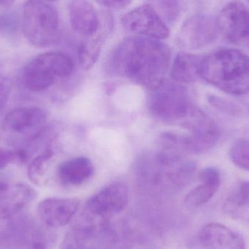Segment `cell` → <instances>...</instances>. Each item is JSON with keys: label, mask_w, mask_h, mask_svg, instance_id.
<instances>
[{"label": "cell", "mask_w": 249, "mask_h": 249, "mask_svg": "<svg viewBox=\"0 0 249 249\" xmlns=\"http://www.w3.org/2000/svg\"><path fill=\"white\" fill-rule=\"evenodd\" d=\"M171 61V51L166 44L133 36L124 39L114 49L107 66L111 74L152 89L164 81Z\"/></svg>", "instance_id": "6da1fadb"}, {"label": "cell", "mask_w": 249, "mask_h": 249, "mask_svg": "<svg viewBox=\"0 0 249 249\" xmlns=\"http://www.w3.org/2000/svg\"><path fill=\"white\" fill-rule=\"evenodd\" d=\"M199 76L231 95L249 91V57L235 48L217 50L202 58Z\"/></svg>", "instance_id": "7a4b0ae2"}, {"label": "cell", "mask_w": 249, "mask_h": 249, "mask_svg": "<svg viewBox=\"0 0 249 249\" xmlns=\"http://www.w3.org/2000/svg\"><path fill=\"white\" fill-rule=\"evenodd\" d=\"M23 31L34 46L45 48L55 45L61 35L56 7L48 1H26L23 9Z\"/></svg>", "instance_id": "3957f363"}, {"label": "cell", "mask_w": 249, "mask_h": 249, "mask_svg": "<svg viewBox=\"0 0 249 249\" xmlns=\"http://www.w3.org/2000/svg\"><path fill=\"white\" fill-rule=\"evenodd\" d=\"M51 229L29 215H17L0 228V249H51Z\"/></svg>", "instance_id": "277c9868"}, {"label": "cell", "mask_w": 249, "mask_h": 249, "mask_svg": "<svg viewBox=\"0 0 249 249\" xmlns=\"http://www.w3.org/2000/svg\"><path fill=\"white\" fill-rule=\"evenodd\" d=\"M192 121L189 123L190 133L178 134L165 133L161 141L165 149L179 153V152L200 154L216 145L219 138V130L216 124L200 111H193Z\"/></svg>", "instance_id": "5b68a950"}, {"label": "cell", "mask_w": 249, "mask_h": 249, "mask_svg": "<svg viewBox=\"0 0 249 249\" xmlns=\"http://www.w3.org/2000/svg\"><path fill=\"white\" fill-rule=\"evenodd\" d=\"M74 64L70 57L61 52L39 54L29 61L23 70V80L28 89L42 92L60 78L72 73Z\"/></svg>", "instance_id": "8992f818"}, {"label": "cell", "mask_w": 249, "mask_h": 249, "mask_svg": "<svg viewBox=\"0 0 249 249\" xmlns=\"http://www.w3.org/2000/svg\"><path fill=\"white\" fill-rule=\"evenodd\" d=\"M148 108L152 116L164 122L181 121L194 111L187 90L179 83L171 81H162L151 89Z\"/></svg>", "instance_id": "52a82bcc"}, {"label": "cell", "mask_w": 249, "mask_h": 249, "mask_svg": "<svg viewBox=\"0 0 249 249\" xmlns=\"http://www.w3.org/2000/svg\"><path fill=\"white\" fill-rule=\"evenodd\" d=\"M129 190L124 182L115 181L93 194L86 204V217L91 222L98 219L102 224L118 214L127 206Z\"/></svg>", "instance_id": "ba28073f"}, {"label": "cell", "mask_w": 249, "mask_h": 249, "mask_svg": "<svg viewBox=\"0 0 249 249\" xmlns=\"http://www.w3.org/2000/svg\"><path fill=\"white\" fill-rule=\"evenodd\" d=\"M121 21L124 29L135 36L160 41L170 35L169 28L150 3L138 6L127 12Z\"/></svg>", "instance_id": "9c48e42d"}, {"label": "cell", "mask_w": 249, "mask_h": 249, "mask_svg": "<svg viewBox=\"0 0 249 249\" xmlns=\"http://www.w3.org/2000/svg\"><path fill=\"white\" fill-rule=\"evenodd\" d=\"M218 32L227 40L249 46V8L241 1L225 6L216 19Z\"/></svg>", "instance_id": "30bf717a"}, {"label": "cell", "mask_w": 249, "mask_h": 249, "mask_svg": "<svg viewBox=\"0 0 249 249\" xmlns=\"http://www.w3.org/2000/svg\"><path fill=\"white\" fill-rule=\"evenodd\" d=\"M218 33L216 19L207 15H196L181 26L178 35V45L186 50L199 49L213 42Z\"/></svg>", "instance_id": "8fae6325"}, {"label": "cell", "mask_w": 249, "mask_h": 249, "mask_svg": "<svg viewBox=\"0 0 249 249\" xmlns=\"http://www.w3.org/2000/svg\"><path fill=\"white\" fill-rule=\"evenodd\" d=\"M36 197V192L28 184L0 181V220H8L20 214Z\"/></svg>", "instance_id": "7c38bea8"}, {"label": "cell", "mask_w": 249, "mask_h": 249, "mask_svg": "<svg viewBox=\"0 0 249 249\" xmlns=\"http://www.w3.org/2000/svg\"><path fill=\"white\" fill-rule=\"evenodd\" d=\"M80 201L77 198L45 199L38 204L36 213L39 221L51 229L70 223L78 210Z\"/></svg>", "instance_id": "4fadbf2b"}, {"label": "cell", "mask_w": 249, "mask_h": 249, "mask_svg": "<svg viewBox=\"0 0 249 249\" xmlns=\"http://www.w3.org/2000/svg\"><path fill=\"white\" fill-rule=\"evenodd\" d=\"M197 239L206 249H246L243 237L222 224L205 225L199 232Z\"/></svg>", "instance_id": "5bb4252c"}, {"label": "cell", "mask_w": 249, "mask_h": 249, "mask_svg": "<svg viewBox=\"0 0 249 249\" xmlns=\"http://www.w3.org/2000/svg\"><path fill=\"white\" fill-rule=\"evenodd\" d=\"M47 115L38 107H23L10 111L4 117V125L18 134L38 133L46 122Z\"/></svg>", "instance_id": "9a60e30c"}, {"label": "cell", "mask_w": 249, "mask_h": 249, "mask_svg": "<svg viewBox=\"0 0 249 249\" xmlns=\"http://www.w3.org/2000/svg\"><path fill=\"white\" fill-rule=\"evenodd\" d=\"M103 227L84 221L69 230L60 249H101Z\"/></svg>", "instance_id": "2e32d148"}, {"label": "cell", "mask_w": 249, "mask_h": 249, "mask_svg": "<svg viewBox=\"0 0 249 249\" xmlns=\"http://www.w3.org/2000/svg\"><path fill=\"white\" fill-rule=\"evenodd\" d=\"M70 23L77 33L93 36L99 27L97 12L92 3L87 1H71L68 6Z\"/></svg>", "instance_id": "e0dca14e"}, {"label": "cell", "mask_w": 249, "mask_h": 249, "mask_svg": "<svg viewBox=\"0 0 249 249\" xmlns=\"http://www.w3.org/2000/svg\"><path fill=\"white\" fill-rule=\"evenodd\" d=\"M201 184L186 196L184 203L190 208H198L207 203L217 192L220 186V173L213 167L205 168L199 174Z\"/></svg>", "instance_id": "ac0fdd59"}, {"label": "cell", "mask_w": 249, "mask_h": 249, "mask_svg": "<svg viewBox=\"0 0 249 249\" xmlns=\"http://www.w3.org/2000/svg\"><path fill=\"white\" fill-rule=\"evenodd\" d=\"M94 170L89 158L79 156L62 162L57 170V176L64 185L77 187L89 181Z\"/></svg>", "instance_id": "d6986e66"}, {"label": "cell", "mask_w": 249, "mask_h": 249, "mask_svg": "<svg viewBox=\"0 0 249 249\" xmlns=\"http://www.w3.org/2000/svg\"><path fill=\"white\" fill-rule=\"evenodd\" d=\"M223 213L233 220L249 222V181L238 183L224 202Z\"/></svg>", "instance_id": "ffe728a7"}, {"label": "cell", "mask_w": 249, "mask_h": 249, "mask_svg": "<svg viewBox=\"0 0 249 249\" xmlns=\"http://www.w3.org/2000/svg\"><path fill=\"white\" fill-rule=\"evenodd\" d=\"M201 57L187 52L177 54L171 65V75L177 83H190L199 76Z\"/></svg>", "instance_id": "44dd1931"}, {"label": "cell", "mask_w": 249, "mask_h": 249, "mask_svg": "<svg viewBox=\"0 0 249 249\" xmlns=\"http://www.w3.org/2000/svg\"><path fill=\"white\" fill-rule=\"evenodd\" d=\"M53 157V152L51 149H45L42 153L35 156L28 167V177L36 185L45 184V175Z\"/></svg>", "instance_id": "7402d4cb"}, {"label": "cell", "mask_w": 249, "mask_h": 249, "mask_svg": "<svg viewBox=\"0 0 249 249\" xmlns=\"http://www.w3.org/2000/svg\"><path fill=\"white\" fill-rule=\"evenodd\" d=\"M102 45L101 38L86 39L80 44L78 48V58L83 69L89 70L94 65L100 54Z\"/></svg>", "instance_id": "603a6c76"}, {"label": "cell", "mask_w": 249, "mask_h": 249, "mask_svg": "<svg viewBox=\"0 0 249 249\" xmlns=\"http://www.w3.org/2000/svg\"><path fill=\"white\" fill-rule=\"evenodd\" d=\"M230 156L238 168L249 171V140L246 139L235 140L230 150Z\"/></svg>", "instance_id": "cb8c5ba5"}, {"label": "cell", "mask_w": 249, "mask_h": 249, "mask_svg": "<svg viewBox=\"0 0 249 249\" xmlns=\"http://www.w3.org/2000/svg\"><path fill=\"white\" fill-rule=\"evenodd\" d=\"M154 6L162 20L171 23L177 20L181 13V7L179 1H155Z\"/></svg>", "instance_id": "d4e9b609"}, {"label": "cell", "mask_w": 249, "mask_h": 249, "mask_svg": "<svg viewBox=\"0 0 249 249\" xmlns=\"http://www.w3.org/2000/svg\"><path fill=\"white\" fill-rule=\"evenodd\" d=\"M27 153L23 150L11 151L0 147V169L11 164H23L27 161Z\"/></svg>", "instance_id": "484cf974"}, {"label": "cell", "mask_w": 249, "mask_h": 249, "mask_svg": "<svg viewBox=\"0 0 249 249\" xmlns=\"http://www.w3.org/2000/svg\"><path fill=\"white\" fill-rule=\"evenodd\" d=\"M10 91V80L0 73V110L2 108L8 98Z\"/></svg>", "instance_id": "4316f807"}, {"label": "cell", "mask_w": 249, "mask_h": 249, "mask_svg": "<svg viewBox=\"0 0 249 249\" xmlns=\"http://www.w3.org/2000/svg\"><path fill=\"white\" fill-rule=\"evenodd\" d=\"M99 4L105 6L109 8L116 9V10H120V9H124V7H127L128 4L131 3V1H127V0H124V1H119V0H107V1H99Z\"/></svg>", "instance_id": "83f0119b"}]
</instances>
